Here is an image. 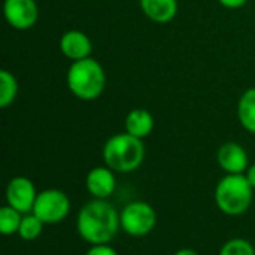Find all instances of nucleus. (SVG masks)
Returning <instances> with one entry per match:
<instances>
[{"label": "nucleus", "instance_id": "f257e3e1", "mask_svg": "<svg viewBox=\"0 0 255 255\" xmlns=\"http://www.w3.org/2000/svg\"><path fill=\"white\" fill-rule=\"evenodd\" d=\"M120 229V214L108 200L94 199L78 212L76 232L79 238L90 245L111 244Z\"/></svg>", "mask_w": 255, "mask_h": 255}, {"label": "nucleus", "instance_id": "f03ea898", "mask_svg": "<svg viewBox=\"0 0 255 255\" xmlns=\"http://www.w3.org/2000/svg\"><path fill=\"white\" fill-rule=\"evenodd\" d=\"M103 163L115 173H131L137 170L145 160V145L142 139L131 134L118 133L111 136L102 151Z\"/></svg>", "mask_w": 255, "mask_h": 255}, {"label": "nucleus", "instance_id": "7ed1b4c3", "mask_svg": "<svg viewBox=\"0 0 255 255\" xmlns=\"http://www.w3.org/2000/svg\"><path fill=\"white\" fill-rule=\"evenodd\" d=\"M66 82L75 97L79 100L91 102L99 99L105 91L106 73L97 60L88 57L70 64Z\"/></svg>", "mask_w": 255, "mask_h": 255}, {"label": "nucleus", "instance_id": "20e7f679", "mask_svg": "<svg viewBox=\"0 0 255 255\" xmlns=\"http://www.w3.org/2000/svg\"><path fill=\"white\" fill-rule=\"evenodd\" d=\"M254 197V188L248 182L245 173L226 175L215 187V203L218 209L229 217L245 214Z\"/></svg>", "mask_w": 255, "mask_h": 255}, {"label": "nucleus", "instance_id": "39448f33", "mask_svg": "<svg viewBox=\"0 0 255 255\" xmlns=\"http://www.w3.org/2000/svg\"><path fill=\"white\" fill-rule=\"evenodd\" d=\"M121 230L131 238L148 236L157 226L155 209L142 200H134L126 205L120 214Z\"/></svg>", "mask_w": 255, "mask_h": 255}, {"label": "nucleus", "instance_id": "423d86ee", "mask_svg": "<svg viewBox=\"0 0 255 255\" xmlns=\"http://www.w3.org/2000/svg\"><path fill=\"white\" fill-rule=\"evenodd\" d=\"M70 199L69 196L57 188H48L37 194L33 214L40 218L45 226H55L63 223L70 214Z\"/></svg>", "mask_w": 255, "mask_h": 255}, {"label": "nucleus", "instance_id": "0eeeda50", "mask_svg": "<svg viewBox=\"0 0 255 255\" xmlns=\"http://www.w3.org/2000/svg\"><path fill=\"white\" fill-rule=\"evenodd\" d=\"M34 184L25 176H15L6 187V205L19 211L21 214L33 212V206L37 197Z\"/></svg>", "mask_w": 255, "mask_h": 255}, {"label": "nucleus", "instance_id": "6e6552de", "mask_svg": "<svg viewBox=\"0 0 255 255\" xmlns=\"http://www.w3.org/2000/svg\"><path fill=\"white\" fill-rule=\"evenodd\" d=\"M3 13L10 27L28 30L37 22L39 7L34 0H4Z\"/></svg>", "mask_w": 255, "mask_h": 255}, {"label": "nucleus", "instance_id": "1a4fd4ad", "mask_svg": "<svg viewBox=\"0 0 255 255\" xmlns=\"http://www.w3.org/2000/svg\"><path fill=\"white\" fill-rule=\"evenodd\" d=\"M85 187H87V191L94 199L108 200V197H111L117 188L115 172L112 169H109L108 166L93 167L87 173Z\"/></svg>", "mask_w": 255, "mask_h": 255}, {"label": "nucleus", "instance_id": "9d476101", "mask_svg": "<svg viewBox=\"0 0 255 255\" xmlns=\"http://www.w3.org/2000/svg\"><path fill=\"white\" fill-rule=\"evenodd\" d=\"M220 167L227 175H239L245 173L250 167V158L245 148L236 142L223 143L218 149L217 155Z\"/></svg>", "mask_w": 255, "mask_h": 255}, {"label": "nucleus", "instance_id": "9b49d317", "mask_svg": "<svg viewBox=\"0 0 255 255\" xmlns=\"http://www.w3.org/2000/svg\"><path fill=\"white\" fill-rule=\"evenodd\" d=\"M93 45L90 37L79 30H69L60 39V51L64 57L70 58L72 61L88 58L91 54Z\"/></svg>", "mask_w": 255, "mask_h": 255}, {"label": "nucleus", "instance_id": "f8f14e48", "mask_svg": "<svg viewBox=\"0 0 255 255\" xmlns=\"http://www.w3.org/2000/svg\"><path fill=\"white\" fill-rule=\"evenodd\" d=\"M140 7L151 21L158 24L172 21L178 13L176 0H140Z\"/></svg>", "mask_w": 255, "mask_h": 255}, {"label": "nucleus", "instance_id": "ddd939ff", "mask_svg": "<svg viewBox=\"0 0 255 255\" xmlns=\"http://www.w3.org/2000/svg\"><path fill=\"white\" fill-rule=\"evenodd\" d=\"M154 130V118L146 109H133L126 117V131L137 139H145Z\"/></svg>", "mask_w": 255, "mask_h": 255}, {"label": "nucleus", "instance_id": "4468645a", "mask_svg": "<svg viewBox=\"0 0 255 255\" xmlns=\"http://www.w3.org/2000/svg\"><path fill=\"white\" fill-rule=\"evenodd\" d=\"M238 118L242 127L255 134V88L247 90L238 105Z\"/></svg>", "mask_w": 255, "mask_h": 255}, {"label": "nucleus", "instance_id": "2eb2a0df", "mask_svg": "<svg viewBox=\"0 0 255 255\" xmlns=\"http://www.w3.org/2000/svg\"><path fill=\"white\" fill-rule=\"evenodd\" d=\"M24 214L13 209L9 205H4L0 208V232L3 236H12L18 235L21 221Z\"/></svg>", "mask_w": 255, "mask_h": 255}, {"label": "nucleus", "instance_id": "dca6fc26", "mask_svg": "<svg viewBox=\"0 0 255 255\" xmlns=\"http://www.w3.org/2000/svg\"><path fill=\"white\" fill-rule=\"evenodd\" d=\"M18 94V82L9 70L0 72V108H7L13 103Z\"/></svg>", "mask_w": 255, "mask_h": 255}, {"label": "nucleus", "instance_id": "f3484780", "mask_svg": "<svg viewBox=\"0 0 255 255\" xmlns=\"http://www.w3.org/2000/svg\"><path fill=\"white\" fill-rule=\"evenodd\" d=\"M43 227H45V224L33 212L24 214L21 226H19V230H18V236H19V239H22L25 242L36 241L42 235Z\"/></svg>", "mask_w": 255, "mask_h": 255}, {"label": "nucleus", "instance_id": "a211bd4d", "mask_svg": "<svg viewBox=\"0 0 255 255\" xmlns=\"http://www.w3.org/2000/svg\"><path fill=\"white\" fill-rule=\"evenodd\" d=\"M218 255H255V248L250 241L242 238H235L227 241L221 247Z\"/></svg>", "mask_w": 255, "mask_h": 255}, {"label": "nucleus", "instance_id": "6ab92c4d", "mask_svg": "<svg viewBox=\"0 0 255 255\" xmlns=\"http://www.w3.org/2000/svg\"><path fill=\"white\" fill-rule=\"evenodd\" d=\"M85 255H120L109 244L105 245H91Z\"/></svg>", "mask_w": 255, "mask_h": 255}, {"label": "nucleus", "instance_id": "aec40b11", "mask_svg": "<svg viewBox=\"0 0 255 255\" xmlns=\"http://www.w3.org/2000/svg\"><path fill=\"white\" fill-rule=\"evenodd\" d=\"M218 1L229 9H238V7H242L248 0H218Z\"/></svg>", "mask_w": 255, "mask_h": 255}, {"label": "nucleus", "instance_id": "412c9836", "mask_svg": "<svg viewBox=\"0 0 255 255\" xmlns=\"http://www.w3.org/2000/svg\"><path fill=\"white\" fill-rule=\"evenodd\" d=\"M245 176H247L248 182L251 184V187L255 190V163H253V164L248 167V170L245 172Z\"/></svg>", "mask_w": 255, "mask_h": 255}, {"label": "nucleus", "instance_id": "4be33fe9", "mask_svg": "<svg viewBox=\"0 0 255 255\" xmlns=\"http://www.w3.org/2000/svg\"><path fill=\"white\" fill-rule=\"evenodd\" d=\"M173 255H200L197 251H194V250H190V248H184V250H179V251H176Z\"/></svg>", "mask_w": 255, "mask_h": 255}]
</instances>
